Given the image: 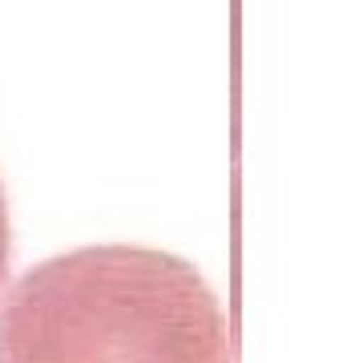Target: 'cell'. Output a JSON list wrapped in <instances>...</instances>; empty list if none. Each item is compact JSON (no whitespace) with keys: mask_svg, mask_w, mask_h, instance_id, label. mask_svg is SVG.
<instances>
[{"mask_svg":"<svg viewBox=\"0 0 363 363\" xmlns=\"http://www.w3.org/2000/svg\"><path fill=\"white\" fill-rule=\"evenodd\" d=\"M0 363H230V331L194 262L81 247L28 267L4 295Z\"/></svg>","mask_w":363,"mask_h":363,"instance_id":"obj_1","label":"cell"},{"mask_svg":"<svg viewBox=\"0 0 363 363\" xmlns=\"http://www.w3.org/2000/svg\"><path fill=\"white\" fill-rule=\"evenodd\" d=\"M9 255H13V230H9V202H4V186H0V286L9 279Z\"/></svg>","mask_w":363,"mask_h":363,"instance_id":"obj_2","label":"cell"}]
</instances>
